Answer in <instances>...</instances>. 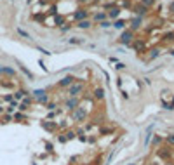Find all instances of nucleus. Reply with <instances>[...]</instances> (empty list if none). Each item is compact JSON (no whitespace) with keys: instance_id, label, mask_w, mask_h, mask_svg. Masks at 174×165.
Listing matches in <instances>:
<instances>
[{"instance_id":"c85d7f7f","label":"nucleus","mask_w":174,"mask_h":165,"mask_svg":"<svg viewBox=\"0 0 174 165\" xmlns=\"http://www.w3.org/2000/svg\"><path fill=\"white\" fill-rule=\"evenodd\" d=\"M173 56H174V51H173Z\"/></svg>"},{"instance_id":"4468645a","label":"nucleus","mask_w":174,"mask_h":165,"mask_svg":"<svg viewBox=\"0 0 174 165\" xmlns=\"http://www.w3.org/2000/svg\"><path fill=\"white\" fill-rule=\"evenodd\" d=\"M0 73H7V75H14L12 68H0Z\"/></svg>"},{"instance_id":"1a4fd4ad","label":"nucleus","mask_w":174,"mask_h":165,"mask_svg":"<svg viewBox=\"0 0 174 165\" xmlns=\"http://www.w3.org/2000/svg\"><path fill=\"white\" fill-rule=\"evenodd\" d=\"M134 12H136V14H139V16H143V14L146 12V7H145V5H136Z\"/></svg>"},{"instance_id":"7ed1b4c3","label":"nucleus","mask_w":174,"mask_h":165,"mask_svg":"<svg viewBox=\"0 0 174 165\" xmlns=\"http://www.w3.org/2000/svg\"><path fill=\"white\" fill-rule=\"evenodd\" d=\"M73 80H75V78H73L72 75H68V76H64V78H63V80L59 82V85H61V87H66V85H72V84H73Z\"/></svg>"},{"instance_id":"a211bd4d","label":"nucleus","mask_w":174,"mask_h":165,"mask_svg":"<svg viewBox=\"0 0 174 165\" xmlns=\"http://www.w3.org/2000/svg\"><path fill=\"white\" fill-rule=\"evenodd\" d=\"M42 125H44V129H47V130H52V129H54V125H52V124H45V122H44Z\"/></svg>"},{"instance_id":"5701e85b","label":"nucleus","mask_w":174,"mask_h":165,"mask_svg":"<svg viewBox=\"0 0 174 165\" xmlns=\"http://www.w3.org/2000/svg\"><path fill=\"white\" fill-rule=\"evenodd\" d=\"M101 19H105V14H96V21H101Z\"/></svg>"},{"instance_id":"39448f33","label":"nucleus","mask_w":174,"mask_h":165,"mask_svg":"<svg viewBox=\"0 0 174 165\" xmlns=\"http://www.w3.org/2000/svg\"><path fill=\"white\" fill-rule=\"evenodd\" d=\"M80 91H82V85H80V84H77V85H70V91H68V94H70V96H77Z\"/></svg>"},{"instance_id":"393cba45","label":"nucleus","mask_w":174,"mask_h":165,"mask_svg":"<svg viewBox=\"0 0 174 165\" xmlns=\"http://www.w3.org/2000/svg\"><path fill=\"white\" fill-rule=\"evenodd\" d=\"M136 49H145V44H136Z\"/></svg>"},{"instance_id":"cd10ccee","label":"nucleus","mask_w":174,"mask_h":165,"mask_svg":"<svg viewBox=\"0 0 174 165\" xmlns=\"http://www.w3.org/2000/svg\"><path fill=\"white\" fill-rule=\"evenodd\" d=\"M80 2H87V0H80Z\"/></svg>"},{"instance_id":"f8f14e48","label":"nucleus","mask_w":174,"mask_h":165,"mask_svg":"<svg viewBox=\"0 0 174 165\" xmlns=\"http://www.w3.org/2000/svg\"><path fill=\"white\" fill-rule=\"evenodd\" d=\"M103 96H105L103 89H96V91H94V97H96V99H103Z\"/></svg>"},{"instance_id":"2eb2a0df","label":"nucleus","mask_w":174,"mask_h":165,"mask_svg":"<svg viewBox=\"0 0 174 165\" xmlns=\"http://www.w3.org/2000/svg\"><path fill=\"white\" fill-rule=\"evenodd\" d=\"M164 40H169V42H173V40H174V33H173V31H171V33H165V35H164Z\"/></svg>"},{"instance_id":"b1692460","label":"nucleus","mask_w":174,"mask_h":165,"mask_svg":"<svg viewBox=\"0 0 174 165\" xmlns=\"http://www.w3.org/2000/svg\"><path fill=\"white\" fill-rule=\"evenodd\" d=\"M18 31H19V35H23V37H28V38H30V35H28L26 31H23V30H18Z\"/></svg>"},{"instance_id":"0eeeda50","label":"nucleus","mask_w":174,"mask_h":165,"mask_svg":"<svg viewBox=\"0 0 174 165\" xmlns=\"http://www.w3.org/2000/svg\"><path fill=\"white\" fill-rule=\"evenodd\" d=\"M84 116H85V110L84 108H77V111H75V120H84Z\"/></svg>"},{"instance_id":"9b49d317","label":"nucleus","mask_w":174,"mask_h":165,"mask_svg":"<svg viewBox=\"0 0 174 165\" xmlns=\"http://www.w3.org/2000/svg\"><path fill=\"white\" fill-rule=\"evenodd\" d=\"M118 14H120V9H118V7H113V9L110 11V18H118Z\"/></svg>"},{"instance_id":"4be33fe9","label":"nucleus","mask_w":174,"mask_h":165,"mask_svg":"<svg viewBox=\"0 0 174 165\" xmlns=\"http://www.w3.org/2000/svg\"><path fill=\"white\" fill-rule=\"evenodd\" d=\"M23 96H24V92H23V91H18V92H16V97H18V99H19V97H23Z\"/></svg>"},{"instance_id":"f03ea898","label":"nucleus","mask_w":174,"mask_h":165,"mask_svg":"<svg viewBox=\"0 0 174 165\" xmlns=\"http://www.w3.org/2000/svg\"><path fill=\"white\" fill-rule=\"evenodd\" d=\"M64 106H66V110H75L78 108V99H68L64 103Z\"/></svg>"},{"instance_id":"ddd939ff","label":"nucleus","mask_w":174,"mask_h":165,"mask_svg":"<svg viewBox=\"0 0 174 165\" xmlns=\"http://www.w3.org/2000/svg\"><path fill=\"white\" fill-rule=\"evenodd\" d=\"M54 23H56V26H61V24L64 23V18H63V16H58V14H56V19H54Z\"/></svg>"},{"instance_id":"412c9836","label":"nucleus","mask_w":174,"mask_h":165,"mask_svg":"<svg viewBox=\"0 0 174 165\" xmlns=\"http://www.w3.org/2000/svg\"><path fill=\"white\" fill-rule=\"evenodd\" d=\"M158 52H160V51H158V49H155V51H152V57H157V56H158Z\"/></svg>"},{"instance_id":"dca6fc26","label":"nucleus","mask_w":174,"mask_h":165,"mask_svg":"<svg viewBox=\"0 0 174 165\" xmlns=\"http://www.w3.org/2000/svg\"><path fill=\"white\" fill-rule=\"evenodd\" d=\"M141 2H143V5H145V7H150V5H153V4H155V0H141Z\"/></svg>"},{"instance_id":"6ab92c4d","label":"nucleus","mask_w":174,"mask_h":165,"mask_svg":"<svg viewBox=\"0 0 174 165\" xmlns=\"http://www.w3.org/2000/svg\"><path fill=\"white\" fill-rule=\"evenodd\" d=\"M30 103H32V99H30V97H24V101H23V106H28Z\"/></svg>"},{"instance_id":"f3484780","label":"nucleus","mask_w":174,"mask_h":165,"mask_svg":"<svg viewBox=\"0 0 174 165\" xmlns=\"http://www.w3.org/2000/svg\"><path fill=\"white\" fill-rule=\"evenodd\" d=\"M113 26H115V28H118V30H120V28H124V26H125V23H124V21H117L115 24H113Z\"/></svg>"},{"instance_id":"aec40b11","label":"nucleus","mask_w":174,"mask_h":165,"mask_svg":"<svg viewBox=\"0 0 174 165\" xmlns=\"http://www.w3.org/2000/svg\"><path fill=\"white\" fill-rule=\"evenodd\" d=\"M167 143H169V144H174V134L173 136H167Z\"/></svg>"},{"instance_id":"f257e3e1","label":"nucleus","mask_w":174,"mask_h":165,"mask_svg":"<svg viewBox=\"0 0 174 165\" xmlns=\"http://www.w3.org/2000/svg\"><path fill=\"white\" fill-rule=\"evenodd\" d=\"M131 40H132V31H131V30H127V31L122 33V37H120V42H122V44L127 45V44H131Z\"/></svg>"},{"instance_id":"bb28decb","label":"nucleus","mask_w":174,"mask_h":165,"mask_svg":"<svg viewBox=\"0 0 174 165\" xmlns=\"http://www.w3.org/2000/svg\"><path fill=\"white\" fill-rule=\"evenodd\" d=\"M169 11H171V12H174V2L171 4V5H169Z\"/></svg>"},{"instance_id":"20e7f679","label":"nucleus","mask_w":174,"mask_h":165,"mask_svg":"<svg viewBox=\"0 0 174 165\" xmlns=\"http://www.w3.org/2000/svg\"><path fill=\"white\" fill-rule=\"evenodd\" d=\"M73 18L78 19V21H84V19L87 18V11H82V9H78L77 12L73 14Z\"/></svg>"},{"instance_id":"a878e982","label":"nucleus","mask_w":174,"mask_h":165,"mask_svg":"<svg viewBox=\"0 0 174 165\" xmlns=\"http://www.w3.org/2000/svg\"><path fill=\"white\" fill-rule=\"evenodd\" d=\"M73 136H75L73 132H68V134H66V137H68V139H73Z\"/></svg>"},{"instance_id":"9d476101","label":"nucleus","mask_w":174,"mask_h":165,"mask_svg":"<svg viewBox=\"0 0 174 165\" xmlns=\"http://www.w3.org/2000/svg\"><path fill=\"white\" fill-rule=\"evenodd\" d=\"M78 28H85V30H87V28H91V21H87V19L80 21V23H78Z\"/></svg>"},{"instance_id":"6e6552de","label":"nucleus","mask_w":174,"mask_h":165,"mask_svg":"<svg viewBox=\"0 0 174 165\" xmlns=\"http://www.w3.org/2000/svg\"><path fill=\"white\" fill-rule=\"evenodd\" d=\"M141 23H143V21H141V18H134L132 21H131V26H132V30H137V28L141 26Z\"/></svg>"},{"instance_id":"423d86ee","label":"nucleus","mask_w":174,"mask_h":165,"mask_svg":"<svg viewBox=\"0 0 174 165\" xmlns=\"http://www.w3.org/2000/svg\"><path fill=\"white\" fill-rule=\"evenodd\" d=\"M35 97L39 99L40 103H47V96H45L44 91H35Z\"/></svg>"}]
</instances>
